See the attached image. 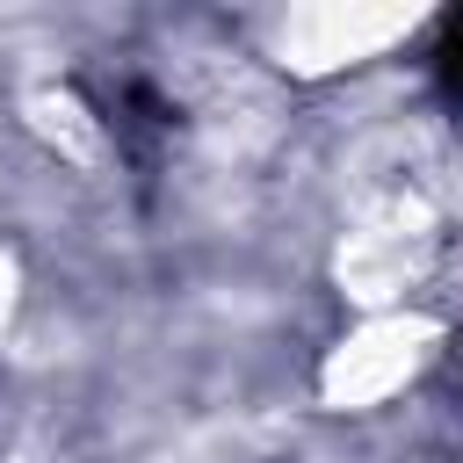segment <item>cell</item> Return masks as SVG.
I'll use <instances>...</instances> for the list:
<instances>
[{
  "label": "cell",
  "mask_w": 463,
  "mask_h": 463,
  "mask_svg": "<svg viewBox=\"0 0 463 463\" xmlns=\"http://www.w3.org/2000/svg\"><path fill=\"white\" fill-rule=\"evenodd\" d=\"M441 347H449V318L441 311H362L318 347L311 391H318L326 412L362 420V412H383V405L412 398L434 376Z\"/></svg>",
  "instance_id": "obj_1"
},
{
  "label": "cell",
  "mask_w": 463,
  "mask_h": 463,
  "mask_svg": "<svg viewBox=\"0 0 463 463\" xmlns=\"http://www.w3.org/2000/svg\"><path fill=\"white\" fill-rule=\"evenodd\" d=\"M420 22H427L420 7H340V0L275 7L253 22V65L282 80H347L412 43Z\"/></svg>",
  "instance_id": "obj_2"
}]
</instances>
